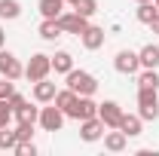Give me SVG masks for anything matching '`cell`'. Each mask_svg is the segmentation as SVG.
<instances>
[{"label": "cell", "mask_w": 159, "mask_h": 156, "mask_svg": "<svg viewBox=\"0 0 159 156\" xmlns=\"http://www.w3.org/2000/svg\"><path fill=\"white\" fill-rule=\"evenodd\" d=\"M156 3H153V0H150V3H138V9H135V16H138V21L141 25H150V21L156 19Z\"/></svg>", "instance_id": "obj_21"}, {"label": "cell", "mask_w": 159, "mask_h": 156, "mask_svg": "<svg viewBox=\"0 0 159 156\" xmlns=\"http://www.w3.org/2000/svg\"><path fill=\"white\" fill-rule=\"evenodd\" d=\"M55 83H49V80H40V83H34V101H40V104H52L55 101Z\"/></svg>", "instance_id": "obj_12"}, {"label": "cell", "mask_w": 159, "mask_h": 156, "mask_svg": "<svg viewBox=\"0 0 159 156\" xmlns=\"http://www.w3.org/2000/svg\"><path fill=\"white\" fill-rule=\"evenodd\" d=\"M150 31H153V34H159V12H156V19L150 21Z\"/></svg>", "instance_id": "obj_31"}, {"label": "cell", "mask_w": 159, "mask_h": 156, "mask_svg": "<svg viewBox=\"0 0 159 156\" xmlns=\"http://www.w3.org/2000/svg\"><path fill=\"white\" fill-rule=\"evenodd\" d=\"M141 122H144V119H141L138 113H122V122H119V129H122L129 138H138V135H141Z\"/></svg>", "instance_id": "obj_15"}, {"label": "cell", "mask_w": 159, "mask_h": 156, "mask_svg": "<svg viewBox=\"0 0 159 156\" xmlns=\"http://www.w3.org/2000/svg\"><path fill=\"white\" fill-rule=\"evenodd\" d=\"M55 21L61 25V31H64V34H77V37L89 28V19H86V16H80V12H61Z\"/></svg>", "instance_id": "obj_7"}, {"label": "cell", "mask_w": 159, "mask_h": 156, "mask_svg": "<svg viewBox=\"0 0 159 156\" xmlns=\"http://www.w3.org/2000/svg\"><path fill=\"white\" fill-rule=\"evenodd\" d=\"M25 104H28V98H25V95H19V92H12V95H9V107H12V113L21 110Z\"/></svg>", "instance_id": "obj_30"}, {"label": "cell", "mask_w": 159, "mask_h": 156, "mask_svg": "<svg viewBox=\"0 0 159 156\" xmlns=\"http://www.w3.org/2000/svg\"><path fill=\"white\" fill-rule=\"evenodd\" d=\"M122 107H119L116 101H104L98 104V119L104 122V129H119V122H122Z\"/></svg>", "instance_id": "obj_5"}, {"label": "cell", "mask_w": 159, "mask_h": 156, "mask_svg": "<svg viewBox=\"0 0 159 156\" xmlns=\"http://www.w3.org/2000/svg\"><path fill=\"white\" fill-rule=\"evenodd\" d=\"M21 16V3L19 0H0V19H19Z\"/></svg>", "instance_id": "obj_22"}, {"label": "cell", "mask_w": 159, "mask_h": 156, "mask_svg": "<svg viewBox=\"0 0 159 156\" xmlns=\"http://www.w3.org/2000/svg\"><path fill=\"white\" fill-rule=\"evenodd\" d=\"M52 71H55V74L74 71V55H70V52H55V55H52Z\"/></svg>", "instance_id": "obj_17"}, {"label": "cell", "mask_w": 159, "mask_h": 156, "mask_svg": "<svg viewBox=\"0 0 159 156\" xmlns=\"http://www.w3.org/2000/svg\"><path fill=\"white\" fill-rule=\"evenodd\" d=\"M80 138H83L86 144H92V141H98V138H104V122H101L98 117L80 119Z\"/></svg>", "instance_id": "obj_10"}, {"label": "cell", "mask_w": 159, "mask_h": 156, "mask_svg": "<svg viewBox=\"0 0 159 156\" xmlns=\"http://www.w3.org/2000/svg\"><path fill=\"white\" fill-rule=\"evenodd\" d=\"M74 12L86 16V19H92V16L98 12V0H77V3H74Z\"/></svg>", "instance_id": "obj_23"}, {"label": "cell", "mask_w": 159, "mask_h": 156, "mask_svg": "<svg viewBox=\"0 0 159 156\" xmlns=\"http://www.w3.org/2000/svg\"><path fill=\"white\" fill-rule=\"evenodd\" d=\"M125 144H129V135H125L122 129H113V132H107V135H104V147H107L110 153H122V150H125Z\"/></svg>", "instance_id": "obj_13"}, {"label": "cell", "mask_w": 159, "mask_h": 156, "mask_svg": "<svg viewBox=\"0 0 159 156\" xmlns=\"http://www.w3.org/2000/svg\"><path fill=\"white\" fill-rule=\"evenodd\" d=\"M64 3H77V0H64Z\"/></svg>", "instance_id": "obj_34"}, {"label": "cell", "mask_w": 159, "mask_h": 156, "mask_svg": "<svg viewBox=\"0 0 159 156\" xmlns=\"http://www.w3.org/2000/svg\"><path fill=\"white\" fill-rule=\"evenodd\" d=\"M80 40H83V46H86L89 52H95V49H101V46H104V28H98V25H89V28L80 34Z\"/></svg>", "instance_id": "obj_11"}, {"label": "cell", "mask_w": 159, "mask_h": 156, "mask_svg": "<svg viewBox=\"0 0 159 156\" xmlns=\"http://www.w3.org/2000/svg\"><path fill=\"white\" fill-rule=\"evenodd\" d=\"M37 9H40L43 19H58L61 12H64V0H40Z\"/></svg>", "instance_id": "obj_14"}, {"label": "cell", "mask_w": 159, "mask_h": 156, "mask_svg": "<svg viewBox=\"0 0 159 156\" xmlns=\"http://www.w3.org/2000/svg\"><path fill=\"white\" fill-rule=\"evenodd\" d=\"M16 135H19V141H31V138H34V126H31V122H19Z\"/></svg>", "instance_id": "obj_28"}, {"label": "cell", "mask_w": 159, "mask_h": 156, "mask_svg": "<svg viewBox=\"0 0 159 156\" xmlns=\"http://www.w3.org/2000/svg\"><path fill=\"white\" fill-rule=\"evenodd\" d=\"M138 117L141 119H159V95H156V89H138Z\"/></svg>", "instance_id": "obj_2"}, {"label": "cell", "mask_w": 159, "mask_h": 156, "mask_svg": "<svg viewBox=\"0 0 159 156\" xmlns=\"http://www.w3.org/2000/svg\"><path fill=\"white\" fill-rule=\"evenodd\" d=\"M16 119H19V122H31V126H34V122L40 119V107H31V104H25L21 110H16Z\"/></svg>", "instance_id": "obj_24"}, {"label": "cell", "mask_w": 159, "mask_h": 156, "mask_svg": "<svg viewBox=\"0 0 159 156\" xmlns=\"http://www.w3.org/2000/svg\"><path fill=\"white\" fill-rule=\"evenodd\" d=\"M64 77H67V89H74L77 95H95V92H98V80L92 77L89 71H77V67H74V71H67Z\"/></svg>", "instance_id": "obj_1"}, {"label": "cell", "mask_w": 159, "mask_h": 156, "mask_svg": "<svg viewBox=\"0 0 159 156\" xmlns=\"http://www.w3.org/2000/svg\"><path fill=\"white\" fill-rule=\"evenodd\" d=\"M138 58H141V67H159V49L153 46V43H147V46L138 52Z\"/></svg>", "instance_id": "obj_18"}, {"label": "cell", "mask_w": 159, "mask_h": 156, "mask_svg": "<svg viewBox=\"0 0 159 156\" xmlns=\"http://www.w3.org/2000/svg\"><path fill=\"white\" fill-rule=\"evenodd\" d=\"M49 71H52V55H43V52H37V55H31V61H28V67H25V77L31 80V83H40V80L49 77Z\"/></svg>", "instance_id": "obj_3"}, {"label": "cell", "mask_w": 159, "mask_h": 156, "mask_svg": "<svg viewBox=\"0 0 159 156\" xmlns=\"http://www.w3.org/2000/svg\"><path fill=\"white\" fill-rule=\"evenodd\" d=\"M0 77H9V80L25 77V67H21V61L16 58L12 52H6V49H0Z\"/></svg>", "instance_id": "obj_9"}, {"label": "cell", "mask_w": 159, "mask_h": 156, "mask_svg": "<svg viewBox=\"0 0 159 156\" xmlns=\"http://www.w3.org/2000/svg\"><path fill=\"white\" fill-rule=\"evenodd\" d=\"M135 3H150V0H135Z\"/></svg>", "instance_id": "obj_33"}, {"label": "cell", "mask_w": 159, "mask_h": 156, "mask_svg": "<svg viewBox=\"0 0 159 156\" xmlns=\"http://www.w3.org/2000/svg\"><path fill=\"white\" fill-rule=\"evenodd\" d=\"M16 156H37L34 141H19V144H16Z\"/></svg>", "instance_id": "obj_27"}, {"label": "cell", "mask_w": 159, "mask_h": 156, "mask_svg": "<svg viewBox=\"0 0 159 156\" xmlns=\"http://www.w3.org/2000/svg\"><path fill=\"white\" fill-rule=\"evenodd\" d=\"M153 3H156V9H159V0H153Z\"/></svg>", "instance_id": "obj_35"}, {"label": "cell", "mask_w": 159, "mask_h": 156, "mask_svg": "<svg viewBox=\"0 0 159 156\" xmlns=\"http://www.w3.org/2000/svg\"><path fill=\"white\" fill-rule=\"evenodd\" d=\"M74 101H77V92H74V89H61V92H55V101H52V104L61 107V110H64V117H67V110L74 107Z\"/></svg>", "instance_id": "obj_19"}, {"label": "cell", "mask_w": 159, "mask_h": 156, "mask_svg": "<svg viewBox=\"0 0 159 156\" xmlns=\"http://www.w3.org/2000/svg\"><path fill=\"white\" fill-rule=\"evenodd\" d=\"M138 89H156L159 92V74L156 67H144L138 74Z\"/></svg>", "instance_id": "obj_16"}, {"label": "cell", "mask_w": 159, "mask_h": 156, "mask_svg": "<svg viewBox=\"0 0 159 156\" xmlns=\"http://www.w3.org/2000/svg\"><path fill=\"white\" fill-rule=\"evenodd\" d=\"M67 117L70 119H89V117H98V104L92 101V95H77V101H74V107L67 110Z\"/></svg>", "instance_id": "obj_4"}, {"label": "cell", "mask_w": 159, "mask_h": 156, "mask_svg": "<svg viewBox=\"0 0 159 156\" xmlns=\"http://www.w3.org/2000/svg\"><path fill=\"white\" fill-rule=\"evenodd\" d=\"M16 80H9V77H3L0 80V98H9L12 92H16V86H12Z\"/></svg>", "instance_id": "obj_29"}, {"label": "cell", "mask_w": 159, "mask_h": 156, "mask_svg": "<svg viewBox=\"0 0 159 156\" xmlns=\"http://www.w3.org/2000/svg\"><path fill=\"white\" fill-rule=\"evenodd\" d=\"M16 144H19V135L6 126V129H0V150H16Z\"/></svg>", "instance_id": "obj_25"}, {"label": "cell", "mask_w": 159, "mask_h": 156, "mask_svg": "<svg viewBox=\"0 0 159 156\" xmlns=\"http://www.w3.org/2000/svg\"><path fill=\"white\" fill-rule=\"evenodd\" d=\"M12 107H9V98H0V129H6L9 122H12Z\"/></svg>", "instance_id": "obj_26"}, {"label": "cell", "mask_w": 159, "mask_h": 156, "mask_svg": "<svg viewBox=\"0 0 159 156\" xmlns=\"http://www.w3.org/2000/svg\"><path fill=\"white\" fill-rule=\"evenodd\" d=\"M64 31H61V25L55 19H43V25H40V37L43 40H58Z\"/></svg>", "instance_id": "obj_20"}, {"label": "cell", "mask_w": 159, "mask_h": 156, "mask_svg": "<svg viewBox=\"0 0 159 156\" xmlns=\"http://www.w3.org/2000/svg\"><path fill=\"white\" fill-rule=\"evenodd\" d=\"M40 126H43V132H61V126H64V110L61 107H43L40 110Z\"/></svg>", "instance_id": "obj_6"}, {"label": "cell", "mask_w": 159, "mask_h": 156, "mask_svg": "<svg viewBox=\"0 0 159 156\" xmlns=\"http://www.w3.org/2000/svg\"><path fill=\"white\" fill-rule=\"evenodd\" d=\"M113 67H116V74H138V71H141V58H138V52H132V49H122V52H116Z\"/></svg>", "instance_id": "obj_8"}, {"label": "cell", "mask_w": 159, "mask_h": 156, "mask_svg": "<svg viewBox=\"0 0 159 156\" xmlns=\"http://www.w3.org/2000/svg\"><path fill=\"white\" fill-rule=\"evenodd\" d=\"M3 43H6V34H3V28H0V49H3Z\"/></svg>", "instance_id": "obj_32"}]
</instances>
